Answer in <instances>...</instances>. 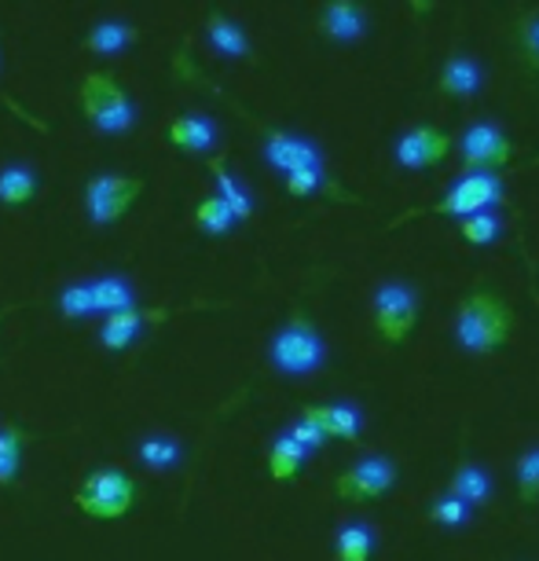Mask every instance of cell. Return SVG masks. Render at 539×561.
Here are the masks:
<instances>
[{"instance_id": "obj_1", "label": "cell", "mask_w": 539, "mask_h": 561, "mask_svg": "<svg viewBox=\"0 0 539 561\" xmlns=\"http://www.w3.org/2000/svg\"><path fill=\"white\" fill-rule=\"evenodd\" d=\"M514 327H517V316L500 294L473 290L470 298L459 305L451 334H456V345L467 356H492L514 337Z\"/></svg>"}, {"instance_id": "obj_2", "label": "cell", "mask_w": 539, "mask_h": 561, "mask_svg": "<svg viewBox=\"0 0 539 561\" xmlns=\"http://www.w3.org/2000/svg\"><path fill=\"white\" fill-rule=\"evenodd\" d=\"M268 364L283 378H312L326 364V342L305 312H294L287 323L272 334L268 342Z\"/></svg>"}, {"instance_id": "obj_3", "label": "cell", "mask_w": 539, "mask_h": 561, "mask_svg": "<svg viewBox=\"0 0 539 561\" xmlns=\"http://www.w3.org/2000/svg\"><path fill=\"white\" fill-rule=\"evenodd\" d=\"M81 111L103 136H125L136 125V103L111 73H89L78 89Z\"/></svg>"}, {"instance_id": "obj_4", "label": "cell", "mask_w": 539, "mask_h": 561, "mask_svg": "<svg viewBox=\"0 0 539 561\" xmlns=\"http://www.w3.org/2000/svg\"><path fill=\"white\" fill-rule=\"evenodd\" d=\"M422 294L408 279H382L371 294V323L382 342L404 345L418 323Z\"/></svg>"}, {"instance_id": "obj_5", "label": "cell", "mask_w": 539, "mask_h": 561, "mask_svg": "<svg viewBox=\"0 0 539 561\" xmlns=\"http://www.w3.org/2000/svg\"><path fill=\"white\" fill-rule=\"evenodd\" d=\"M81 514H89L92 522H118L133 511L136 503V481L125 470H92L89 478L78 484V495H73Z\"/></svg>"}, {"instance_id": "obj_6", "label": "cell", "mask_w": 539, "mask_h": 561, "mask_svg": "<svg viewBox=\"0 0 539 561\" xmlns=\"http://www.w3.org/2000/svg\"><path fill=\"white\" fill-rule=\"evenodd\" d=\"M503 203H506V187L500 173H462L456 184L444 192L440 203L422 209V214L467 220L473 214H484V209H500Z\"/></svg>"}, {"instance_id": "obj_7", "label": "cell", "mask_w": 539, "mask_h": 561, "mask_svg": "<svg viewBox=\"0 0 539 561\" xmlns=\"http://www.w3.org/2000/svg\"><path fill=\"white\" fill-rule=\"evenodd\" d=\"M459 158H462V173H500L514 158V144L503 133L500 122L478 118L459 136Z\"/></svg>"}, {"instance_id": "obj_8", "label": "cell", "mask_w": 539, "mask_h": 561, "mask_svg": "<svg viewBox=\"0 0 539 561\" xmlns=\"http://www.w3.org/2000/svg\"><path fill=\"white\" fill-rule=\"evenodd\" d=\"M393 484H397V459L393 455L371 451V455H359L348 470L337 473L334 489L348 503H375V500H382Z\"/></svg>"}, {"instance_id": "obj_9", "label": "cell", "mask_w": 539, "mask_h": 561, "mask_svg": "<svg viewBox=\"0 0 539 561\" xmlns=\"http://www.w3.org/2000/svg\"><path fill=\"white\" fill-rule=\"evenodd\" d=\"M144 180L140 176H125V173H96L84 187V214L92 225H114L125 217L136 198L144 195Z\"/></svg>"}, {"instance_id": "obj_10", "label": "cell", "mask_w": 539, "mask_h": 561, "mask_svg": "<svg viewBox=\"0 0 539 561\" xmlns=\"http://www.w3.org/2000/svg\"><path fill=\"white\" fill-rule=\"evenodd\" d=\"M261 129V154L264 162L276 169L279 176H290L298 169H323V147L312 140V136L301 133H287V129H268V125H257Z\"/></svg>"}, {"instance_id": "obj_11", "label": "cell", "mask_w": 539, "mask_h": 561, "mask_svg": "<svg viewBox=\"0 0 539 561\" xmlns=\"http://www.w3.org/2000/svg\"><path fill=\"white\" fill-rule=\"evenodd\" d=\"M451 154V136L437 129V125H411L397 136L393 144V162L404 173H422V169L440 165Z\"/></svg>"}, {"instance_id": "obj_12", "label": "cell", "mask_w": 539, "mask_h": 561, "mask_svg": "<svg viewBox=\"0 0 539 561\" xmlns=\"http://www.w3.org/2000/svg\"><path fill=\"white\" fill-rule=\"evenodd\" d=\"M371 30L364 0H326L320 8V34L331 45H359Z\"/></svg>"}, {"instance_id": "obj_13", "label": "cell", "mask_w": 539, "mask_h": 561, "mask_svg": "<svg viewBox=\"0 0 539 561\" xmlns=\"http://www.w3.org/2000/svg\"><path fill=\"white\" fill-rule=\"evenodd\" d=\"M437 92L448 100H473L484 92V67L481 59L467 56V51H456V56L444 59L440 78H437Z\"/></svg>"}, {"instance_id": "obj_14", "label": "cell", "mask_w": 539, "mask_h": 561, "mask_svg": "<svg viewBox=\"0 0 539 561\" xmlns=\"http://www.w3.org/2000/svg\"><path fill=\"white\" fill-rule=\"evenodd\" d=\"M301 419H309L312 426L326 433V440H356L364 433V408L348 404V400H334V404H309L301 411Z\"/></svg>"}, {"instance_id": "obj_15", "label": "cell", "mask_w": 539, "mask_h": 561, "mask_svg": "<svg viewBox=\"0 0 539 561\" xmlns=\"http://www.w3.org/2000/svg\"><path fill=\"white\" fill-rule=\"evenodd\" d=\"M165 140L176 147V151L187 154H209L220 144V129L209 114H176L165 129Z\"/></svg>"}, {"instance_id": "obj_16", "label": "cell", "mask_w": 539, "mask_h": 561, "mask_svg": "<svg viewBox=\"0 0 539 561\" xmlns=\"http://www.w3.org/2000/svg\"><path fill=\"white\" fill-rule=\"evenodd\" d=\"M169 312L162 309H129V312H118V316H107L100 327V342L107 353H122V348L133 345V337L144 331L147 323H162Z\"/></svg>"}, {"instance_id": "obj_17", "label": "cell", "mask_w": 539, "mask_h": 561, "mask_svg": "<svg viewBox=\"0 0 539 561\" xmlns=\"http://www.w3.org/2000/svg\"><path fill=\"white\" fill-rule=\"evenodd\" d=\"M378 550V533L364 517H348L334 528V561H371Z\"/></svg>"}, {"instance_id": "obj_18", "label": "cell", "mask_w": 539, "mask_h": 561, "mask_svg": "<svg viewBox=\"0 0 539 561\" xmlns=\"http://www.w3.org/2000/svg\"><path fill=\"white\" fill-rule=\"evenodd\" d=\"M206 41H209V48L225 59H253V45H250L246 30L225 12L206 15Z\"/></svg>"}, {"instance_id": "obj_19", "label": "cell", "mask_w": 539, "mask_h": 561, "mask_svg": "<svg viewBox=\"0 0 539 561\" xmlns=\"http://www.w3.org/2000/svg\"><path fill=\"white\" fill-rule=\"evenodd\" d=\"M448 492L456 495V500L470 503L473 511H478V506H489L492 503L495 481H492V473L484 470L481 462H459L456 473H451V481H448Z\"/></svg>"}, {"instance_id": "obj_20", "label": "cell", "mask_w": 539, "mask_h": 561, "mask_svg": "<svg viewBox=\"0 0 539 561\" xmlns=\"http://www.w3.org/2000/svg\"><path fill=\"white\" fill-rule=\"evenodd\" d=\"M92 294H96V312L107 320V316L140 309V294H136V283L125 279V275H96L92 279Z\"/></svg>"}, {"instance_id": "obj_21", "label": "cell", "mask_w": 539, "mask_h": 561, "mask_svg": "<svg viewBox=\"0 0 539 561\" xmlns=\"http://www.w3.org/2000/svg\"><path fill=\"white\" fill-rule=\"evenodd\" d=\"M133 41H140V34L125 19H96L89 34H84V48L96 51V56H122Z\"/></svg>"}, {"instance_id": "obj_22", "label": "cell", "mask_w": 539, "mask_h": 561, "mask_svg": "<svg viewBox=\"0 0 539 561\" xmlns=\"http://www.w3.org/2000/svg\"><path fill=\"white\" fill-rule=\"evenodd\" d=\"M37 173L26 162L0 165V206H30L37 195Z\"/></svg>"}, {"instance_id": "obj_23", "label": "cell", "mask_w": 539, "mask_h": 561, "mask_svg": "<svg viewBox=\"0 0 539 561\" xmlns=\"http://www.w3.org/2000/svg\"><path fill=\"white\" fill-rule=\"evenodd\" d=\"M136 459H140V466H147V470L169 473L184 459V448H180V440L169 437V433H147V437L136 444Z\"/></svg>"}, {"instance_id": "obj_24", "label": "cell", "mask_w": 539, "mask_h": 561, "mask_svg": "<svg viewBox=\"0 0 539 561\" xmlns=\"http://www.w3.org/2000/svg\"><path fill=\"white\" fill-rule=\"evenodd\" d=\"M309 448L305 444H298L290 437V430H283L276 433V440H272V448H268V473L276 481H290V478H298L301 473V466L305 459H309Z\"/></svg>"}, {"instance_id": "obj_25", "label": "cell", "mask_w": 539, "mask_h": 561, "mask_svg": "<svg viewBox=\"0 0 539 561\" xmlns=\"http://www.w3.org/2000/svg\"><path fill=\"white\" fill-rule=\"evenodd\" d=\"M30 444V433L15 422H4L0 426V484L12 489L19 481V470H23V448Z\"/></svg>"}, {"instance_id": "obj_26", "label": "cell", "mask_w": 539, "mask_h": 561, "mask_svg": "<svg viewBox=\"0 0 539 561\" xmlns=\"http://www.w3.org/2000/svg\"><path fill=\"white\" fill-rule=\"evenodd\" d=\"M209 169H214V180H217V195L231 206V214H236L239 220H250L253 217V195H250V187L242 184V180L231 173V169L220 162V158Z\"/></svg>"}, {"instance_id": "obj_27", "label": "cell", "mask_w": 539, "mask_h": 561, "mask_svg": "<svg viewBox=\"0 0 539 561\" xmlns=\"http://www.w3.org/2000/svg\"><path fill=\"white\" fill-rule=\"evenodd\" d=\"M236 225H239V217L231 214V206L217 192L206 195L203 203L195 206V228L206 231V236H228Z\"/></svg>"}, {"instance_id": "obj_28", "label": "cell", "mask_w": 539, "mask_h": 561, "mask_svg": "<svg viewBox=\"0 0 539 561\" xmlns=\"http://www.w3.org/2000/svg\"><path fill=\"white\" fill-rule=\"evenodd\" d=\"M429 522L437 528H448V533H462L473 522V506L456 500L451 492H440L437 500L429 503Z\"/></svg>"}, {"instance_id": "obj_29", "label": "cell", "mask_w": 539, "mask_h": 561, "mask_svg": "<svg viewBox=\"0 0 539 561\" xmlns=\"http://www.w3.org/2000/svg\"><path fill=\"white\" fill-rule=\"evenodd\" d=\"M59 312L62 320H84V316H96V294H92V279H73L67 287H59Z\"/></svg>"}, {"instance_id": "obj_30", "label": "cell", "mask_w": 539, "mask_h": 561, "mask_svg": "<svg viewBox=\"0 0 539 561\" xmlns=\"http://www.w3.org/2000/svg\"><path fill=\"white\" fill-rule=\"evenodd\" d=\"M506 231V220L500 209H484V214H473L467 220H459V236L470 242V247H492Z\"/></svg>"}, {"instance_id": "obj_31", "label": "cell", "mask_w": 539, "mask_h": 561, "mask_svg": "<svg viewBox=\"0 0 539 561\" xmlns=\"http://www.w3.org/2000/svg\"><path fill=\"white\" fill-rule=\"evenodd\" d=\"M514 51L528 70H539V8L525 12L514 26Z\"/></svg>"}, {"instance_id": "obj_32", "label": "cell", "mask_w": 539, "mask_h": 561, "mask_svg": "<svg viewBox=\"0 0 539 561\" xmlns=\"http://www.w3.org/2000/svg\"><path fill=\"white\" fill-rule=\"evenodd\" d=\"M514 481H517V500L539 503V444L525 448L514 462Z\"/></svg>"}, {"instance_id": "obj_33", "label": "cell", "mask_w": 539, "mask_h": 561, "mask_svg": "<svg viewBox=\"0 0 539 561\" xmlns=\"http://www.w3.org/2000/svg\"><path fill=\"white\" fill-rule=\"evenodd\" d=\"M287 430H290V437L298 440V444H305V448H309V451H320L323 444H326V433H323L320 426H312L309 419H298V422H290Z\"/></svg>"}, {"instance_id": "obj_34", "label": "cell", "mask_w": 539, "mask_h": 561, "mask_svg": "<svg viewBox=\"0 0 539 561\" xmlns=\"http://www.w3.org/2000/svg\"><path fill=\"white\" fill-rule=\"evenodd\" d=\"M408 4H411V12H415V15H429L437 0H408Z\"/></svg>"}]
</instances>
